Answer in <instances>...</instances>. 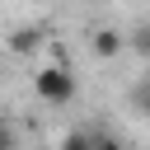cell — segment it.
<instances>
[{
  "mask_svg": "<svg viewBox=\"0 0 150 150\" xmlns=\"http://www.w3.org/2000/svg\"><path fill=\"white\" fill-rule=\"evenodd\" d=\"M33 94H38L42 103H52V108L75 103V94H80L75 70H66L61 61H56V66H38V75H33Z\"/></svg>",
  "mask_w": 150,
  "mask_h": 150,
  "instance_id": "6da1fadb",
  "label": "cell"
},
{
  "mask_svg": "<svg viewBox=\"0 0 150 150\" xmlns=\"http://www.w3.org/2000/svg\"><path fill=\"white\" fill-rule=\"evenodd\" d=\"M89 47H94L98 61H112V56H122V52L131 47V38H127L122 28H94V33H89Z\"/></svg>",
  "mask_w": 150,
  "mask_h": 150,
  "instance_id": "7a4b0ae2",
  "label": "cell"
},
{
  "mask_svg": "<svg viewBox=\"0 0 150 150\" xmlns=\"http://www.w3.org/2000/svg\"><path fill=\"white\" fill-rule=\"evenodd\" d=\"M127 38H131V52H136L141 61H150V19H141V23H136Z\"/></svg>",
  "mask_w": 150,
  "mask_h": 150,
  "instance_id": "3957f363",
  "label": "cell"
},
{
  "mask_svg": "<svg viewBox=\"0 0 150 150\" xmlns=\"http://www.w3.org/2000/svg\"><path fill=\"white\" fill-rule=\"evenodd\" d=\"M56 150H98V136H89V131H66Z\"/></svg>",
  "mask_w": 150,
  "mask_h": 150,
  "instance_id": "277c9868",
  "label": "cell"
},
{
  "mask_svg": "<svg viewBox=\"0 0 150 150\" xmlns=\"http://www.w3.org/2000/svg\"><path fill=\"white\" fill-rule=\"evenodd\" d=\"M38 42H42V33H38V28H19V33L9 38V47H14V52H33Z\"/></svg>",
  "mask_w": 150,
  "mask_h": 150,
  "instance_id": "5b68a950",
  "label": "cell"
},
{
  "mask_svg": "<svg viewBox=\"0 0 150 150\" xmlns=\"http://www.w3.org/2000/svg\"><path fill=\"white\" fill-rule=\"evenodd\" d=\"M131 103H136V112H141V117H150V80H141V84L131 89Z\"/></svg>",
  "mask_w": 150,
  "mask_h": 150,
  "instance_id": "8992f818",
  "label": "cell"
},
{
  "mask_svg": "<svg viewBox=\"0 0 150 150\" xmlns=\"http://www.w3.org/2000/svg\"><path fill=\"white\" fill-rule=\"evenodd\" d=\"M98 150H127V145H122L117 136H98Z\"/></svg>",
  "mask_w": 150,
  "mask_h": 150,
  "instance_id": "52a82bcc",
  "label": "cell"
}]
</instances>
